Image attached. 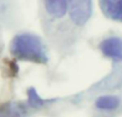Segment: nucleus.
Listing matches in <instances>:
<instances>
[{
  "mask_svg": "<svg viewBox=\"0 0 122 117\" xmlns=\"http://www.w3.org/2000/svg\"><path fill=\"white\" fill-rule=\"evenodd\" d=\"M71 18L76 25L82 26L89 20L92 13L91 0H70Z\"/></svg>",
  "mask_w": 122,
  "mask_h": 117,
  "instance_id": "nucleus-2",
  "label": "nucleus"
},
{
  "mask_svg": "<svg viewBox=\"0 0 122 117\" xmlns=\"http://www.w3.org/2000/svg\"><path fill=\"white\" fill-rule=\"evenodd\" d=\"M120 104V99L116 96H102L95 102L97 108L101 110H115Z\"/></svg>",
  "mask_w": 122,
  "mask_h": 117,
  "instance_id": "nucleus-6",
  "label": "nucleus"
},
{
  "mask_svg": "<svg viewBox=\"0 0 122 117\" xmlns=\"http://www.w3.org/2000/svg\"><path fill=\"white\" fill-rule=\"evenodd\" d=\"M20 110L16 107H9L6 109L0 110V117H19Z\"/></svg>",
  "mask_w": 122,
  "mask_h": 117,
  "instance_id": "nucleus-7",
  "label": "nucleus"
},
{
  "mask_svg": "<svg viewBox=\"0 0 122 117\" xmlns=\"http://www.w3.org/2000/svg\"><path fill=\"white\" fill-rule=\"evenodd\" d=\"M10 51L18 60L44 64L47 62V53L42 40L32 34H19L11 42Z\"/></svg>",
  "mask_w": 122,
  "mask_h": 117,
  "instance_id": "nucleus-1",
  "label": "nucleus"
},
{
  "mask_svg": "<svg viewBox=\"0 0 122 117\" xmlns=\"http://www.w3.org/2000/svg\"><path fill=\"white\" fill-rule=\"evenodd\" d=\"M101 50L106 57L122 61V40L118 37H109L101 43Z\"/></svg>",
  "mask_w": 122,
  "mask_h": 117,
  "instance_id": "nucleus-3",
  "label": "nucleus"
},
{
  "mask_svg": "<svg viewBox=\"0 0 122 117\" xmlns=\"http://www.w3.org/2000/svg\"><path fill=\"white\" fill-rule=\"evenodd\" d=\"M101 10L107 18L122 21V0H99Z\"/></svg>",
  "mask_w": 122,
  "mask_h": 117,
  "instance_id": "nucleus-4",
  "label": "nucleus"
},
{
  "mask_svg": "<svg viewBox=\"0 0 122 117\" xmlns=\"http://www.w3.org/2000/svg\"><path fill=\"white\" fill-rule=\"evenodd\" d=\"M45 8L49 15L55 18H61L66 13L67 1L66 0H45Z\"/></svg>",
  "mask_w": 122,
  "mask_h": 117,
  "instance_id": "nucleus-5",
  "label": "nucleus"
}]
</instances>
